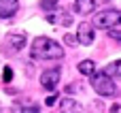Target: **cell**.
<instances>
[{
    "label": "cell",
    "mask_w": 121,
    "mask_h": 113,
    "mask_svg": "<svg viewBox=\"0 0 121 113\" xmlns=\"http://www.w3.org/2000/svg\"><path fill=\"white\" fill-rule=\"evenodd\" d=\"M32 56L36 60H62L64 47L57 41H51L47 36H36L32 41Z\"/></svg>",
    "instance_id": "cell-1"
},
{
    "label": "cell",
    "mask_w": 121,
    "mask_h": 113,
    "mask_svg": "<svg viewBox=\"0 0 121 113\" xmlns=\"http://www.w3.org/2000/svg\"><path fill=\"white\" fill-rule=\"evenodd\" d=\"M91 88H94V90H96L100 96H113V94L117 92L115 81H113L108 75H104V73L91 75Z\"/></svg>",
    "instance_id": "cell-2"
},
{
    "label": "cell",
    "mask_w": 121,
    "mask_h": 113,
    "mask_svg": "<svg viewBox=\"0 0 121 113\" xmlns=\"http://www.w3.org/2000/svg\"><path fill=\"white\" fill-rule=\"evenodd\" d=\"M117 21H119V11L117 9H104V11L94 15V26H98V28H111Z\"/></svg>",
    "instance_id": "cell-3"
},
{
    "label": "cell",
    "mask_w": 121,
    "mask_h": 113,
    "mask_svg": "<svg viewBox=\"0 0 121 113\" xmlns=\"http://www.w3.org/2000/svg\"><path fill=\"white\" fill-rule=\"evenodd\" d=\"M94 38H96L94 26L87 24V21H81L79 28H77V43H81V45H91Z\"/></svg>",
    "instance_id": "cell-4"
},
{
    "label": "cell",
    "mask_w": 121,
    "mask_h": 113,
    "mask_svg": "<svg viewBox=\"0 0 121 113\" xmlns=\"http://www.w3.org/2000/svg\"><path fill=\"white\" fill-rule=\"evenodd\" d=\"M26 47V34H6L4 36V49H9L11 53H19L21 49Z\"/></svg>",
    "instance_id": "cell-5"
},
{
    "label": "cell",
    "mask_w": 121,
    "mask_h": 113,
    "mask_svg": "<svg viewBox=\"0 0 121 113\" xmlns=\"http://www.w3.org/2000/svg\"><path fill=\"white\" fill-rule=\"evenodd\" d=\"M60 83V68H51V71H45L40 75V85L49 92H53Z\"/></svg>",
    "instance_id": "cell-6"
},
{
    "label": "cell",
    "mask_w": 121,
    "mask_h": 113,
    "mask_svg": "<svg viewBox=\"0 0 121 113\" xmlns=\"http://www.w3.org/2000/svg\"><path fill=\"white\" fill-rule=\"evenodd\" d=\"M19 9V2L17 0H0V17L6 19V17H13Z\"/></svg>",
    "instance_id": "cell-7"
},
{
    "label": "cell",
    "mask_w": 121,
    "mask_h": 113,
    "mask_svg": "<svg viewBox=\"0 0 121 113\" xmlns=\"http://www.w3.org/2000/svg\"><path fill=\"white\" fill-rule=\"evenodd\" d=\"M60 109H62V113H81L83 111V107L79 105V100H74V98H70V96L62 98Z\"/></svg>",
    "instance_id": "cell-8"
},
{
    "label": "cell",
    "mask_w": 121,
    "mask_h": 113,
    "mask_svg": "<svg viewBox=\"0 0 121 113\" xmlns=\"http://www.w3.org/2000/svg\"><path fill=\"white\" fill-rule=\"evenodd\" d=\"M96 9V0H74V11L79 15H89Z\"/></svg>",
    "instance_id": "cell-9"
},
{
    "label": "cell",
    "mask_w": 121,
    "mask_h": 113,
    "mask_svg": "<svg viewBox=\"0 0 121 113\" xmlns=\"http://www.w3.org/2000/svg\"><path fill=\"white\" fill-rule=\"evenodd\" d=\"M79 73H81V75H87V77L96 75V62H94V60H83V62L79 64Z\"/></svg>",
    "instance_id": "cell-10"
},
{
    "label": "cell",
    "mask_w": 121,
    "mask_h": 113,
    "mask_svg": "<svg viewBox=\"0 0 121 113\" xmlns=\"http://www.w3.org/2000/svg\"><path fill=\"white\" fill-rule=\"evenodd\" d=\"M119 71H121V62H113V64H108V66H106L104 75H108L113 81H117V79H119Z\"/></svg>",
    "instance_id": "cell-11"
},
{
    "label": "cell",
    "mask_w": 121,
    "mask_h": 113,
    "mask_svg": "<svg viewBox=\"0 0 121 113\" xmlns=\"http://www.w3.org/2000/svg\"><path fill=\"white\" fill-rule=\"evenodd\" d=\"M106 32H108V36H111V38L119 41V38H121V26H119V21H117V24H113L111 28H106Z\"/></svg>",
    "instance_id": "cell-12"
},
{
    "label": "cell",
    "mask_w": 121,
    "mask_h": 113,
    "mask_svg": "<svg viewBox=\"0 0 121 113\" xmlns=\"http://www.w3.org/2000/svg\"><path fill=\"white\" fill-rule=\"evenodd\" d=\"M40 9L43 11H53V9H57V0H40Z\"/></svg>",
    "instance_id": "cell-13"
},
{
    "label": "cell",
    "mask_w": 121,
    "mask_h": 113,
    "mask_svg": "<svg viewBox=\"0 0 121 113\" xmlns=\"http://www.w3.org/2000/svg\"><path fill=\"white\" fill-rule=\"evenodd\" d=\"M2 77H4V81H11V79H13V71L6 66V68H4V73H2Z\"/></svg>",
    "instance_id": "cell-14"
},
{
    "label": "cell",
    "mask_w": 121,
    "mask_h": 113,
    "mask_svg": "<svg viewBox=\"0 0 121 113\" xmlns=\"http://www.w3.org/2000/svg\"><path fill=\"white\" fill-rule=\"evenodd\" d=\"M19 113H40V111H38V107H23Z\"/></svg>",
    "instance_id": "cell-15"
},
{
    "label": "cell",
    "mask_w": 121,
    "mask_h": 113,
    "mask_svg": "<svg viewBox=\"0 0 121 113\" xmlns=\"http://www.w3.org/2000/svg\"><path fill=\"white\" fill-rule=\"evenodd\" d=\"M66 43H70V45H74V43H77V38H74L72 34H66Z\"/></svg>",
    "instance_id": "cell-16"
},
{
    "label": "cell",
    "mask_w": 121,
    "mask_h": 113,
    "mask_svg": "<svg viewBox=\"0 0 121 113\" xmlns=\"http://www.w3.org/2000/svg\"><path fill=\"white\" fill-rule=\"evenodd\" d=\"M45 103H47V105H49V107H53V105H55V96H49V98H47V100H45Z\"/></svg>",
    "instance_id": "cell-17"
},
{
    "label": "cell",
    "mask_w": 121,
    "mask_h": 113,
    "mask_svg": "<svg viewBox=\"0 0 121 113\" xmlns=\"http://www.w3.org/2000/svg\"><path fill=\"white\" fill-rule=\"evenodd\" d=\"M111 113H119V105H113V109H111Z\"/></svg>",
    "instance_id": "cell-18"
}]
</instances>
